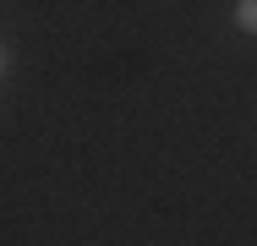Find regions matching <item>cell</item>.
<instances>
[{"instance_id": "obj_1", "label": "cell", "mask_w": 257, "mask_h": 246, "mask_svg": "<svg viewBox=\"0 0 257 246\" xmlns=\"http://www.w3.org/2000/svg\"><path fill=\"white\" fill-rule=\"evenodd\" d=\"M235 22H241L246 33H257V0H235Z\"/></svg>"}, {"instance_id": "obj_2", "label": "cell", "mask_w": 257, "mask_h": 246, "mask_svg": "<svg viewBox=\"0 0 257 246\" xmlns=\"http://www.w3.org/2000/svg\"><path fill=\"white\" fill-rule=\"evenodd\" d=\"M0 66H6V55H0Z\"/></svg>"}]
</instances>
